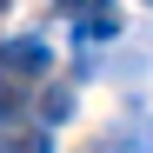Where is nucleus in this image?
Listing matches in <instances>:
<instances>
[{"label": "nucleus", "mask_w": 153, "mask_h": 153, "mask_svg": "<svg viewBox=\"0 0 153 153\" xmlns=\"http://www.w3.org/2000/svg\"><path fill=\"white\" fill-rule=\"evenodd\" d=\"M53 67V53H47V40H0V73H13V80H40V73Z\"/></svg>", "instance_id": "obj_1"}, {"label": "nucleus", "mask_w": 153, "mask_h": 153, "mask_svg": "<svg viewBox=\"0 0 153 153\" xmlns=\"http://www.w3.org/2000/svg\"><path fill=\"white\" fill-rule=\"evenodd\" d=\"M73 27H80V40L87 47H107L113 33H120V7H87V0H73V7H60Z\"/></svg>", "instance_id": "obj_2"}, {"label": "nucleus", "mask_w": 153, "mask_h": 153, "mask_svg": "<svg viewBox=\"0 0 153 153\" xmlns=\"http://www.w3.org/2000/svg\"><path fill=\"white\" fill-rule=\"evenodd\" d=\"M107 153H153V120H140V126H120V133L107 140Z\"/></svg>", "instance_id": "obj_3"}, {"label": "nucleus", "mask_w": 153, "mask_h": 153, "mask_svg": "<svg viewBox=\"0 0 153 153\" xmlns=\"http://www.w3.org/2000/svg\"><path fill=\"white\" fill-rule=\"evenodd\" d=\"M67 113H73V93H67V87H47V93H40V126H60Z\"/></svg>", "instance_id": "obj_4"}, {"label": "nucleus", "mask_w": 153, "mask_h": 153, "mask_svg": "<svg viewBox=\"0 0 153 153\" xmlns=\"http://www.w3.org/2000/svg\"><path fill=\"white\" fill-rule=\"evenodd\" d=\"M0 146H7V153H53V140H47V133H7Z\"/></svg>", "instance_id": "obj_5"}]
</instances>
